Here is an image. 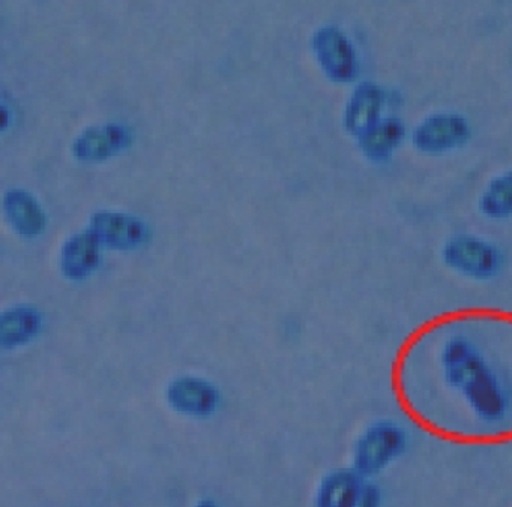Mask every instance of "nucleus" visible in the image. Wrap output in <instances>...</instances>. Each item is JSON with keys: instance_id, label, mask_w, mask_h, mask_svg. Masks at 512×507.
Here are the masks:
<instances>
[{"instance_id": "1", "label": "nucleus", "mask_w": 512, "mask_h": 507, "mask_svg": "<svg viewBox=\"0 0 512 507\" xmlns=\"http://www.w3.org/2000/svg\"><path fill=\"white\" fill-rule=\"evenodd\" d=\"M440 377L463 402L470 416L496 428L511 416V392L496 366L467 336L455 335L439 351Z\"/></svg>"}, {"instance_id": "2", "label": "nucleus", "mask_w": 512, "mask_h": 507, "mask_svg": "<svg viewBox=\"0 0 512 507\" xmlns=\"http://www.w3.org/2000/svg\"><path fill=\"white\" fill-rule=\"evenodd\" d=\"M406 429L394 420H377L368 426L355 444L353 470L370 480L388 470L406 452Z\"/></svg>"}, {"instance_id": "3", "label": "nucleus", "mask_w": 512, "mask_h": 507, "mask_svg": "<svg viewBox=\"0 0 512 507\" xmlns=\"http://www.w3.org/2000/svg\"><path fill=\"white\" fill-rule=\"evenodd\" d=\"M442 258L449 269L467 278H493L502 267L503 257L496 245L470 234H458L445 243Z\"/></svg>"}, {"instance_id": "4", "label": "nucleus", "mask_w": 512, "mask_h": 507, "mask_svg": "<svg viewBox=\"0 0 512 507\" xmlns=\"http://www.w3.org/2000/svg\"><path fill=\"white\" fill-rule=\"evenodd\" d=\"M320 68L335 83H350L359 75L355 45L346 33L335 26L320 27L311 39Z\"/></svg>"}, {"instance_id": "5", "label": "nucleus", "mask_w": 512, "mask_h": 507, "mask_svg": "<svg viewBox=\"0 0 512 507\" xmlns=\"http://www.w3.org/2000/svg\"><path fill=\"white\" fill-rule=\"evenodd\" d=\"M470 138V125L457 113H434L418 123L413 144L419 152L439 155L464 146Z\"/></svg>"}, {"instance_id": "6", "label": "nucleus", "mask_w": 512, "mask_h": 507, "mask_svg": "<svg viewBox=\"0 0 512 507\" xmlns=\"http://www.w3.org/2000/svg\"><path fill=\"white\" fill-rule=\"evenodd\" d=\"M133 143V132L119 123H104L85 129L74 140L73 153L86 162L104 161L118 155Z\"/></svg>"}, {"instance_id": "7", "label": "nucleus", "mask_w": 512, "mask_h": 507, "mask_svg": "<svg viewBox=\"0 0 512 507\" xmlns=\"http://www.w3.org/2000/svg\"><path fill=\"white\" fill-rule=\"evenodd\" d=\"M385 90L379 84L364 81L356 86L344 110V126L356 140L367 135L380 120L385 108Z\"/></svg>"}, {"instance_id": "8", "label": "nucleus", "mask_w": 512, "mask_h": 507, "mask_svg": "<svg viewBox=\"0 0 512 507\" xmlns=\"http://www.w3.org/2000/svg\"><path fill=\"white\" fill-rule=\"evenodd\" d=\"M91 231L101 243L119 249L134 248L148 237V228L140 219L116 212L95 213Z\"/></svg>"}, {"instance_id": "9", "label": "nucleus", "mask_w": 512, "mask_h": 507, "mask_svg": "<svg viewBox=\"0 0 512 507\" xmlns=\"http://www.w3.org/2000/svg\"><path fill=\"white\" fill-rule=\"evenodd\" d=\"M4 209L14 230L23 236H37L46 227V213L28 191L10 189L4 197Z\"/></svg>"}, {"instance_id": "10", "label": "nucleus", "mask_w": 512, "mask_h": 507, "mask_svg": "<svg viewBox=\"0 0 512 507\" xmlns=\"http://www.w3.org/2000/svg\"><path fill=\"white\" fill-rule=\"evenodd\" d=\"M98 237L91 230L71 237L62 249V270L68 278L82 279L88 276L100 261Z\"/></svg>"}, {"instance_id": "11", "label": "nucleus", "mask_w": 512, "mask_h": 507, "mask_svg": "<svg viewBox=\"0 0 512 507\" xmlns=\"http://www.w3.org/2000/svg\"><path fill=\"white\" fill-rule=\"evenodd\" d=\"M367 482L353 468L335 471L323 480L317 494V507H355Z\"/></svg>"}, {"instance_id": "12", "label": "nucleus", "mask_w": 512, "mask_h": 507, "mask_svg": "<svg viewBox=\"0 0 512 507\" xmlns=\"http://www.w3.org/2000/svg\"><path fill=\"white\" fill-rule=\"evenodd\" d=\"M406 126L397 117H383L367 135L359 138L362 153L373 162H385L403 143Z\"/></svg>"}, {"instance_id": "13", "label": "nucleus", "mask_w": 512, "mask_h": 507, "mask_svg": "<svg viewBox=\"0 0 512 507\" xmlns=\"http://www.w3.org/2000/svg\"><path fill=\"white\" fill-rule=\"evenodd\" d=\"M479 209L491 219L512 216V170L505 171L488 183L479 200Z\"/></svg>"}, {"instance_id": "14", "label": "nucleus", "mask_w": 512, "mask_h": 507, "mask_svg": "<svg viewBox=\"0 0 512 507\" xmlns=\"http://www.w3.org/2000/svg\"><path fill=\"white\" fill-rule=\"evenodd\" d=\"M40 324V314L35 309L26 308V306L10 309L2 317V326H0L2 341L4 344L26 341L38 332Z\"/></svg>"}, {"instance_id": "15", "label": "nucleus", "mask_w": 512, "mask_h": 507, "mask_svg": "<svg viewBox=\"0 0 512 507\" xmlns=\"http://www.w3.org/2000/svg\"><path fill=\"white\" fill-rule=\"evenodd\" d=\"M175 398H178L181 407L194 411L205 410L212 401V395L206 387L199 386L194 381H185L176 387Z\"/></svg>"}, {"instance_id": "16", "label": "nucleus", "mask_w": 512, "mask_h": 507, "mask_svg": "<svg viewBox=\"0 0 512 507\" xmlns=\"http://www.w3.org/2000/svg\"><path fill=\"white\" fill-rule=\"evenodd\" d=\"M383 506V495L380 491L379 486L376 483L368 480L365 483L364 491H362L361 497H359L358 503L355 507H382Z\"/></svg>"}]
</instances>
